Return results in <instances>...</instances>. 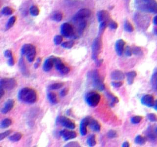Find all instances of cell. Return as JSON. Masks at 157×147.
Masks as SVG:
<instances>
[{"instance_id":"91938a15","label":"cell","mask_w":157,"mask_h":147,"mask_svg":"<svg viewBox=\"0 0 157 147\" xmlns=\"http://www.w3.org/2000/svg\"><path fill=\"white\" fill-rule=\"evenodd\" d=\"M155 133H156V135H157V128H156V129H155Z\"/></svg>"},{"instance_id":"cb8c5ba5","label":"cell","mask_w":157,"mask_h":147,"mask_svg":"<svg viewBox=\"0 0 157 147\" xmlns=\"http://www.w3.org/2000/svg\"><path fill=\"white\" fill-rule=\"evenodd\" d=\"M48 99L49 101L53 104H56L58 103V100L57 98L56 94L53 92L48 93Z\"/></svg>"},{"instance_id":"f6af8a7d","label":"cell","mask_w":157,"mask_h":147,"mask_svg":"<svg viewBox=\"0 0 157 147\" xmlns=\"http://www.w3.org/2000/svg\"><path fill=\"white\" fill-rule=\"evenodd\" d=\"M62 36L61 35H56L54 38V42H55V45H60L62 42Z\"/></svg>"},{"instance_id":"3957f363","label":"cell","mask_w":157,"mask_h":147,"mask_svg":"<svg viewBox=\"0 0 157 147\" xmlns=\"http://www.w3.org/2000/svg\"><path fill=\"white\" fill-rule=\"evenodd\" d=\"M89 78L92 81L94 87H96L97 89H98L99 91H104L105 89L102 78H101V76L99 75V72L97 70H94V71L89 73Z\"/></svg>"},{"instance_id":"f5cc1de1","label":"cell","mask_w":157,"mask_h":147,"mask_svg":"<svg viewBox=\"0 0 157 147\" xmlns=\"http://www.w3.org/2000/svg\"><path fill=\"white\" fill-rule=\"evenodd\" d=\"M67 94H68V89L67 88H65V89H63L60 92L61 97H65L67 95Z\"/></svg>"},{"instance_id":"f1b7e54d","label":"cell","mask_w":157,"mask_h":147,"mask_svg":"<svg viewBox=\"0 0 157 147\" xmlns=\"http://www.w3.org/2000/svg\"><path fill=\"white\" fill-rule=\"evenodd\" d=\"M152 86L155 91H157V70L154 72L152 77Z\"/></svg>"},{"instance_id":"5bb4252c","label":"cell","mask_w":157,"mask_h":147,"mask_svg":"<svg viewBox=\"0 0 157 147\" xmlns=\"http://www.w3.org/2000/svg\"><path fill=\"white\" fill-rule=\"evenodd\" d=\"M97 17V20H98L100 23L103 22H106L108 24V22H110V15H109V13L107 11H104V10L98 12Z\"/></svg>"},{"instance_id":"d6986e66","label":"cell","mask_w":157,"mask_h":147,"mask_svg":"<svg viewBox=\"0 0 157 147\" xmlns=\"http://www.w3.org/2000/svg\"><path fill=\"white\" fill-rule=\"evenodd\" d=\"M125 78V75L120 71H114L111 74V78L113 81H123Z\"/></svg>"},{"instance_id":"e575fe53","label":"cell","mask_w":157,"mask_h":147,"mask_svg":"<svg viewBox=\"0 0 157 147\" xmlns=\"http://www.w3.org/2000/svg\"><path fill=\"white\" fill-rule=\"evenodd\" d=\"M62 86H63L62 83H55V84H51L48 87V89L52 90V91H54V90H58L60 89L61 87H62Z\"/></svg>"},{"instance_id":"7dc6e473","label":"cell","mask_w":157,"mask_h":147,"mask_svg":"<svg viewBox=\"0 0 157 147\" xmlns=\"http://www.w3.org/2000/svg\"><path fill=\"white\" fill-rule=\"evenodd\" d=\"M107 136H108L109 138H111V139H113V138H115L117 136V133L116 131L114 130H110L107 133Z\"/></svg>"},{"instance_id":"484cf974","label":"cell","mask_w":157,"mask_h":147,"mask_svg":"<svg viewBox=\"0 0 157 147\" xmlns=\"http://www.w3.org/2000/svg\"><path fill=\"white\" fill-rule=\"evenodd\" d=\"M22 137V134L21 133H15V134L9 136V140L12 141V142H17V141L20 140Z\"/></svg>"},{"instance_id":"ba28073f","label":"cell","mask_w":157,"mask_h":147,"mask_svg":"<svg viewBox=\"0 0 157 147\" xmlns=\"http://www.w3.org/2000/svg\"><path fill=\"white\" fill-rule=\"evenodd\" d=\"M17 85L16 80L15 78H3L0 81V86L6 90H12Z\"/></svg>"},{"instance_id":"60d3db41","label":"cell","mask_w":157,"mask_h":147,"mask_svg":"<svg viewBox=\"0 0 157 147\" xmlns=\"http://www.w3.org/2000/svg\"><path fill=\"white\" fill-rule=\"evenodd\" d=\"M107 25H108V26L110 28L113 29V30H114V29H117V27H118V25H117V23L114 21H110Z\"/></svg>"},{"instance_id":"4fadbf2b","label":"cell","mask_w":157,"mask_h":147,"mask_svg":"<svg viewBox=\"0 0 157 147\" xmlns=\"http://www.w3.org/2000/svg\"><path fill=\"white\" fill-rule=\"evenodd\" d=\"M61 136H63L65 140L68 141L70 139H75L77 136V133L72 130H68V129H63L60 132Z\"/></svg>"},{"instance_id":"4dcf8cb0","label":"cell","mask_w":157,"mask_h":147,"mask_svg":"<svg viewBox=\"0 0 157 147\" xmlns=\"http://www.w3.org/2000/svg\"><path fill=\"white\" fill-rule=\"evenodd\" d=\"M32 48V45H25L22 47V54L23 55H26V54L29 52Z\"/></svg>"},{"instance_id":"9c48e42d","label":"cell","mask_w":157,"mask_h":147,"mask_svg":"<svg viewBox=\"0 0 157 147\" xmlns=\"http://www.w3.org/2000/svg\"><path fill=\"white\" fill-rule=\"evenodd\" d=\"M61 32L65 37L71 38L74 35L73 27L69 23H64L61 27Z\"/></svg>"},{"instance_id":"db71d44e","label":"cell","mask_w":157,"mask_h":147,"mask_svg":"<svg viewBox=\"0 0 157 147\" xmlns=\"http://www.w3.org/2000/svg\"><path fill=\"white\" fill-rule=\"evenodd\" d=\"M41 62H42V59H41L40 58H38L37 61H36V63L35 64V68H38L39 65H40V64H41Z\"/></svg>"},{"instance_id":"ffe728a7","label":"cell","mask_w":157,"mask_h":147,"mask_svg":"<svg viewBox=\"0 0 157 147\" xmlns=\"http://www.w3.org/2000/svg\"><path fill=\"white\" fill-rule=\"evenodd\" d=\"M55 65V64H54V61H53V58H49L48 59H47V60L44 63V65H43V70H44L45 71H51V70L52 69V68H53V66Z\"/></svg>"},{"instance_id":"2e32d148","label":"cell","mask_w":157,"mask_h":147,"mask_svg":"<svg viewBox=\"0 0 157 147\" xmlns=\"http://www.w3.org/2000/svg\"><path fill=\"white\" fill-rule=\"evenodd\" d=\"M14 104H15V101H14V100H12V99H9V100H7V101L5 102V105H4L3 108H2V110H1L2 113H4V114L8 113V112L13 108Z\"/></svg>"},{"instance_id":"4316f807","label":"cell","mask_w":157,"mask_h":147,"mask_svg":"<svg viewBox=\"0 0 157 147\" xmlns=\"http://www.w3.org/2000/svg\"><path fill=\"white\" fill-rule=\"evenodd\" d=\"M19 66H20V69H21V71H22V72L23 75H28V69L26 68V66H25V64L24 61H23L22 59H20Z\"/></svg>"},{"instance_id":"7a4b0ae2","label":"cell","mask_w":157,"mask_h":147,"mask_svg":"<svg viewBox=\"0 0 157 147\" xmlns=\"http://www.w3.org/2000/svg\"><path fill=\"white\" fill-rule=\"evenodd\" d=\"M18 99L25 103L34 104L37 101V94L35 91L29 87H25L18 92Z\"/></svg>"},{"instance_id":"681fc988","label":"cell","mask_w":157,"mask_h":147,"mask_svg":"<svg viewBox=\"0 0 157 147\" xmlns=\"http://www.w3.org/2000/svg\"><path fill=\"white\" fill-rule=\"evenodd\" d=\"M5 58H7L8 59V58H11L13 57V55H12V52H11L10 50H7L5 52Z\"/></svg>"},{"instance_id":"836d02e7","label":"cell","mask_w":157,"mask_h":147,"mask_svg":"<svg viewBox=\"0 0 157 147\" xmlns=\"http://www.w3.org/2000/svg\"><path fill=\"white\" fill-rule=\"evenodd\" d=\"M146 138L142 136H137L136 137V139H135V142L136 144H139V145H143L146 142Z\"/></svg>"},{"instance_id":"603a6c76","label":"cell","mask_w":157,"mask_h":147,"mask_svg":"<svg viewBox=\"0 0 157 147\" xmlns=\"http://www.w3.org/2000/svg\"><path fill=\"white\" fill-rule=\"evenodd\" d=\"M107 97H108L109 100H110V106H111V107H113V106H114V104H117V103L119 102L118 98H117V97H115V96L113 95V94H112L111 93L107 92Z\"/></svg>"},{"instance_id":"9f6ffc18","label":"cell","mask_w":157,"mask_h":147,"mask_svg":"<svg viewBox=\"0 0 157 147\" xmlns=\"http://www.w3.org/2000/svg\"><path fill=\"white\" fill-rule=\"evenodd\" d=\"M122 146H123V147H129V146H130V143H129L128 142H123V145H122Z\"/></svg>"},{"instance_id":"277c9868","label":"cell","mask_w":157,"mask_h":147,"mask_svg":"<svg viewBox=\"0 0 157 147\" xmlns=\"http://www.w3.org/2000/svg\"><path fill=\"white\" fill-rule=\"evenodd\" d=\"M135 22H136L138 27L145 29L149 25L150 18L146 15L142 14V13H138L135 15Z\"/></svg>"},{"instance_id":"8d00e7d4","label":"cell","mask_w":157,"mask_h":147,"mask_svg":"<svg viewBox=\"0 0 157 147\" xmlns=\"http://www.w3.org/2000/svg\"><path fill=\"white\" fill-rule=\"evenodd\" d=\"M30 13H31V15H33V16H37L39 14L38 8L36 5H32L30 8Z\"/></svg>"},{"instance_id":"e0dca14e","label":"cell","mask_w":157,"mask_h":147,"mask_svg":"<svg viewBox=\"0 0 157 147\" xmlns=\"http://www.w3.org/2000/svg\"><path fill=\"white\" fill-rule=\"evenodd\" d=\"M88 124H89V116L83 119L81 123L80 131H81V134L82 136H85L87 134V127H88Z\"/></svg>"},{"instance_id":"8fae6325","label":"cell","mask_w":157,"mask_h":147,"mask_svg":"<svg viewBox=\"0 0 157 147\" xmlns=\"http://www.w3.org/2000/svg\"><path fill=\"white\" fill-rule=\"evenodd\" d=\"M91 12L89 9L88 8H81L78 12L75 17L73 18V20H78V19H85V18H88L91 15Z\"/></svg>"},{"instance_id":"6f0895ef","label":"cell","mask_w":157,"mask_h":147,"mask_svg":"<svg viewBox=\"0 0 157 147\" xmlns=\"http://www.w3.org/2000/svg\"><path fill=\"white\" fill-rule=\"evenodd\" d=\"M153 23H154V25H155L157 26V15L155 17H154Z\"/></svg>"},{"instance_id":"1f68e13d","label":"cell","mask_w":157,"mask_h":147,"mask_svg":"<svg viewBox=\"0 0 157 147\" xmlns=\"http://www.w3.org/2000/svg\"><path fill=\"white\" fill-rule=\"evenodd\" d=\"M88 144L90 146H94L96 145V137L95 135H91L88 138Z\"/></svg>"},{"instance_id":"b9f144b4","label":"cell","mask_w":157,"mask_h":147,"mask_svg":"<svg viewBox=\"0 0 157 147\" xmlns=\"http://www.w3.org/2000/svg\"><path fill=\"white\" fill-rule=\"evenodd\" d=\"M147 117L151 122H157V116L154 113H149L147 115Z\"/></svg>"},{"instance_id":"f35d334b","label":"cell","mask_w":157,"mask_h":147,"mask_svg":"<svg viewBox=\"0 0 157 147\" xmlns=\"http://www.w3.org/2000/svg\"><path fill=\"white\" fill-rule=\"evenodd\" d=\"M74 45V42H71V41H69V42H64V43L62 44V46L65 48H68L70 49L71 48L73 47Z\"/></svg>"},{"instance_id":"f907efd6","label":"cell","mask_w":157,"mask_h":147,"mask_svg":"<svg viewBox=\"0 0 157 147\" xmlns=\"http://www.w3.org/2000/svg\"><path fill=\"white\" fill-rule=\"evenodd\" d=\"M65 146H67V147H69V146L78 147V146H80V145H79V143H78V142H69V143L67 144Z\"/></svg>"},{"instance_id":"74e56055","label":"cell","mask_w":157,"mask_h":147,"mask_svg":"<svg viewBox=\"0 0 157 147\" xmlns=\"http://www.w3.org/2000/svg\"><path fill=\"white\" fill-rule=\"evenodd\" d=\"M142 120V116H133L131 118V123L133 124H138Z\"/></svg>"},{"instance_id":"9a60e30c","label":"cell","mask_w":157,"mask_h":147,"mask_svg":"<svg viewBox=\"0 0 157 147\" xmlns=\"http://www.w3.org/2000/svg\"><path fill=\"white\" fill-rule=\"evenodd\" d=\"M124 46H125V42L123 39H119L117 41L115 45V49L118 55L121 56L123 55V52L124 51Z\"/></svg>"},{"instance_id":"c3c4849f","label":"cell","mask_w":157,"mask_h":147,"mask_svg":"<svg viewBox=\"0 0 157 147\" xmlns=\"http://www.w3.org/2000/svg\"><path fill=\"white\" fill-rule=\"evenodd\" d=\"M125 55H126V56L127 57H130L132 55H133V51H132V48L130 47V46L126 47V48L125 49Z\"/></svg>"},{"instance_id":"6da1fadb","label":"cell","mask_w":157,"mask_h":147,"mask_svg":"<svg viewBox=\"0 0 157 147\" xmlns=\"http://www.w3.org/2000/svg\"><path fill=\"white\" fill-rule=\"evenodd\" d=\"M135 6L143 12H157V2L155 0H135Z\"/></svg>"},{"instance_id":"f546056e","label":"cell","mask_w":157,"mask_h":147,"mask_svg":"<svg viewBox=\"0 0 157 147\" xmlns=\"http://www.w3.org/2000/svg\"><path fill=\"white\" fill-rule=\"evenodd\" d=\"M124 29L127 32H133V26L132 25L131 23L129 21H126L124 23Z\"/></svg>"},{"instance_id":"d4e9b609","label":"cell","mask_w":157,"mask_h":147,"mask_svg":"<svg viewBox=\"0 0 157 147\" xmlns=\"http://www.w3.org/2000/svg\"><path fill=\"white\" fill-rule=\"evenodd\" d=\"M12 123V120H10V119H8V118H6V119H5V120H2V123H0V128H2V129H5V128H7V127H8V126H11Z\"/></svg>"},{"instance_id":"11a10c76","label":"cell","mask_w":157,"mask_h":147,"mask_svg":"<svg viewBox=\"0 0 157 147\" xmlns=\"http://www.w3.org/2000/svg\"><path fill=\"white\" fill-rule=\"evenodd\" d=\"M4 88H2V87H1V86H0V99L2 98V96L4 95Z\"/></svg>"},{"instance_id":"5b68a950","label":"cell","mask_w":157,"mask_h":147,"mask_svg":"<svg viewBox=\"0 0 157 147\" xmlns=\"http://www.w3.org/2000/svg\"><path fill=\"white\" fill-rule=\"evenodd\" d=\"M101 48H102V40L101 37H97L92 44V58L94 60L97 59L101 52Z\"/></svg>"},{"instance_id":"30bf717a","label":"cell","mask_w":157,"mask_h":147,"mask_svg":"<svg viewBox=\"0 0 157 147\" xmlns=\"http://www.w3.org/2000/svg\"><path fill=\"white\" fill-rule=\"evenodd\" d=\"M58 122L67 129H74L75 128V123L70 119L65 117V116H59L58 119Z\"/></svg>"},{"instance_id":"83f0119b","label":"cell","mask_w":157,"mask_h":147,"mask_svg":"<svg viewBox=\"0 0 157 147\" xmlns=\"http://www.w3.org/2000/svg\"><path fill=\"white\" fill-rule=\"evenodd\" d=\"M62 18H63V15L60 12H55L53 14V15H52V19L56 22L62 21Z\"/></svg>"},{"instance_id":"680465c9","label":"cell","mask_w":157,"mask_h":147,"mask_svg":"<svg viewBox=\"0 0 157 147\" xmlns=\"http://www.w3.org/2000/svg\"><path fill=\"white\" fill-rule=\"evenodd\" d=\"M153 107H154V108L155 109V110H157V100H155V103H154V106H153Z\"/></svg>"},{"instance_id":"d6a6232c","label":"cell","mask_w":157,"mask_h":147,"mask_svg":"<svg viewBox=\"0 0 157 147\" xmlns=\"http://www.w3.org/2000/svg\"><path fill=\"white\" fill-rule=\"evenodd\" d=\"M15 21H16V17L15 16H12L11 18L8 19V22H7V25H6V29H9L10 28L12 27L13 25H14V24H15Z\"/></svg>"},{"instance_id":"52a82bcc","label":"cell","mask_w":157,"mask_h":147,"mask_svg":"<svg viewBox=\"0 0 157 147\" xmlns=\"http://www.w3.org/2000/svg\"><path fill=\"white\" fill-rule=\"evenodd\" d=\"M52 58H53V61H54V64H55V68H56L59 72L63 74V75H65V74L69 73L70 68H68V66H66V65L62 62V60H61L60 58H54V57H52Z\"/></svg>"},{"instance_id":"ee69618b","label":"cell","mask_w":157,"mask_h":147,"mask_svg":"<svg viewBox=\"0 0 157 147\" xmlns=\"http://www.w3.org/2000/svg\"><path fill=\"white\" fill-rule=\"evenodd\" d=\"M107 25V22H101V25H100V28H99V33H100V34L104 32V29H105Z\"/></svg>"},{"instance_id":"7c38bea8","label":"cell","mask_w":157,"mask_h":147,"mask_svg":"<svg viewBox=\"0 0 157 147\" xmlns=\"http://www.w3.org/2000/svg\"><path fill=\"white\" fill-rule=\"evenodd\" d=\"M141 103L146 107H153L154 106V97L150 94H146L141 98Z\"/></svg>"},{"instance_id":"ab89813d","label":"cell","mask_w":157,"mask_h":147,"mask_svg":"<svg viewBox=\"0 0 157 147\" xmlns=\"http://www.w3.org/2000/svg\"><path fill=\"white\" fill-rule=\"evenodd\" d=\"M11 133H12L11 130H6L5 131V132H3V133H0V140H2V139H5V137L9 136V135L11 134Z\"/></svg>"},{"instance_id":"7bdbcfd3","label":"cell","mask_w":157,"mask_h":147,"mask_svg":"<svg viewBox=\"0 0 157 147\" xmlns=\"http://www.w3.org/2000/svg\"><path fill=\"white\" fill-rule=\"evenodd\" d=\"M111 84L113 87L118 88V87H120L123 85V82L121 81H114L111 83Z\"/></svg>"},{"instance_id":"44dd1931","label":"cell","mask_w":157,"mask_h":147,"mask_svg":"<svg viewBox=\"0 0 157 147\" xmlns=\"http://www.w3.org/2000/svg\"><path fill=\"white\" fill-rule=\"evenodd\" d=\"M35 55H36V49L35 48V46H33L32 48L26 54V58H27V60L29 62H33L35 58Z\"/></svg>"},{"instance_id":"7402d4cb","label":"cell","mask_w":157,"mask_h":147,"mask_svg":"<svg viewBox=\"0 0 157 147\" xmlns=\"http://www.w3.org/2000/svg\"><path fill=\"white\" fill-rule=\"evenodd\" d=\"M136 76V73L135 71H130V72L126 74V78H127V83L128 84H133V81H134V78Z\"/></svg>"},{"instance_id":"8992f818","label":"cell","mask_w":157,"mask_h":147,"mask_svg":"<svg viewBox=\"0 0 157 147\" xmlns=\"http://www.w3.org/2000/svg\"><path fill=\"white\" fill-rule=\"evenodd\" d=\"M101 100V96L98 93L90 92L86 97V101L90 107H97Z\"/></svg>"},{"instance_id":"816d5d0a","label":"cell","mask_w":157,"mask_h":147,"mask_svg":"<svg viewBox=\"0 0 157 147\" xmlns=\"http://www.w3.org/2000/svg\"><path fill=\"white\" fill-rule=\"evenodd\" d=\"M8 64L9 66H13V65H15V59L14 58H8Z\"/></svg>"},{"instance_id":"ac0fdd59","label":"cell","mask_w":157,"mask_h":147,"mask_svg":"<svg viewBox=\"0 0 157 147\" xmlns=\"http://www.w3.org/2000/svg\"><path fill=\"white\" fill-rule=\"evenodd\" d=\"M88 126H89L93 130L95 131V132H99V131L101 130V124H100L97 120L91 118V117H90V116H89V124H88Z\"/></svg>"},{"instance_id":"bcb514c9","label":"cell","mask_w":157,"mask_h":147,"mask_svg":"<svg viewBox=\"0 0 157 147\" xmlns=\"http://www.w3.org/2000/svg\"><path fill=\"white\" fill-rule=\"evenodd\" d=\"M133 51V54H134L135 55H140L142 54V50H141L140 48L139 47H134L132 48Z\"/></svg>"},{"instance_id":"d590c367","label":"cell","mask_w":157,"mask_h":147,"mask_svg":"<svg viewBox=\"0 0 157 147\" xmlns=\"http://www.w3.org/2000/svg\"><path fill=\"white\" fill-rule=\"evenodd\" d=\"M13 13V9L10 7H4L2 10V14L4 15H10Z\"/></svg>"}]
</instances>
